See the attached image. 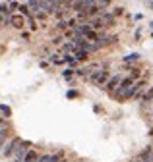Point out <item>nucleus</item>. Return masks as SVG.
<instances>
[{
  "mask_svg": "<svg viewBox=\"0 0 153 162\" xmlns=\"http://www.w3.org/2000/svg\"><path fill=\"white\" fill-rule=\"evenodd\" d=\"M141 100H143V102H151V100H153V85L147 89V93L141 95Z\"/></svg>",
  "mask_w": 153,
  "mask_h": 162,
  "instance_id": "13",
  "label": "nucleus"
},
{
  "mask_svg": "<svg viewBox=\"0 0 153 162\" xmlns=\"http://www.w3.org/2000/svg\"><path fill=\"white\" fill-rule=\"evenodd\" d=\"M97 18H99V23L103 25V29H110V27L116 25V18L110 12H103L101 16H97Z\"/></svg>",
  "mask_w": 153,
  "mask_h": 162,
  "instance_id": "3",
  "label": "nucleus"
},
{
  "mask_svg": "<svg viewBox=\"0 0 153 162\" xmlns=\"http://www.w3.org/2000/svg\"><path fill=\"white\" fill-rule=\"evenodd\" d=\"M4 21H6V20H4V18H2V16H0V27L4 25Z\"/></svg>",
  "mask_w": 153,
  "mask_h": 162,
  "instance_id": "25",
  "label": "nucleus"
},
{
  "mask_svg": "<svg viewBox=\"0 0 153 162\" xmlns=\"http://www.w3.org/2000/svg\"><path fill=\"white\" fill-rule=\"evenodd\" d=\"M60 156H62V153H58V155H41L37 158V162H56Z\"/></svg>",
  "mask_w": 153,
  "mask_h": 162,
  "instance_id": "10",
  "label": "nucleus"
},
{
  "mask_svg": "<svg viewBox=\"0 0 153 162\" xmlns=\"http://www.w3.org/2000/svg\"><path fill=\"white\" fill-rule=\"evenodd\" d=\"M91 71H93L91 68H80V70H76V73L80 75V77L87 79V77H89V73H91Z\"/></svg>",
  "mask_w": 153,
  "mask_h": 162,
  "instance_id": "12",
  "label": "nucleus"
},
{
  "mask_svg": "<svg viewBox=\"0 0 153 162\" xmlns=\"http://www.w3.org/2000/svg\"><path fill=\"white\" fill-rule=\"evenodd\" d=\"M108 77H110V73H108L107 68H99V70H95V71H91V73H89L87 81L93 83L95 87H103V85L108 81Z\"/></svg>",
  "mask_w": 153,
  "mask_h": 162,
  "instance_id": "1",
  "label": "nucleus"
},
{
  "mask_svg": "<svg viewBox=\"0 0 153 162\" xmlns=\"http://www.w3.org/2000/svg\"><path fill=\"white\" fill-rule=\"evenodd\" d=\"M78 162H83V160H78Z\"/></svg>",
  "mask_w": 153,
  "mask_h": 162,
  "instance_id": "29",
  "label": "nucleus"
},
{
  "mask_svg": "<svg viewBox=\"0 0 153 162\" xmlns=\"http://www.w3.org/2000/svg\"><path fill=\"white\" fill-rule=\"evenodd\" d=\"M18 10H19V16H23V18H29V16H31V12H29L27 4H19Z\"/></svg>",
  "mask_w": 153,
  "mask_h": 162,
  "instance_id": "14",
  "label": "nucleus"
},
{
  "mask_svg": "<svg viewBox=\"0 0 153 162\" xmlns=\"http://www.w3.org/2000/svg\"><path fill=\"white\" fill-rule=\"evenodd\" d=\"M43 2H47V4H51V6L58 8V0H43Z\"/></svg>",
  "mask_w": 153,
  "mask_h": 162,
  "instance_id": "19",
  "label": "nucleus"
},
{
  "mask_svg": "<svg viewBox=\"0 0 153 162\" xmlns=\"http://www.w3.org/2000/svg\"><path fill=\"white\" fill-rule=\"evenodd\" d=\"M143 4H145L147 8H151V10H153V0H143Z\"/></svg>",
  "mask_w": 153,
  "mask_h": 162,
  "instance_id": "21",
  "label": "nucleus"
},
{
  "mask_svg": "<svg viewBox=\"0 0 153 162\" xmlns=\"http://www.w3.org/2000/svg\"><path fill=\"white\" fill-rule=\"evenodd\" d=\"M18 6H19L18 2H12V4H10V6H8V8H10V12H12V10H18Z\"/></svg>",
  "mask_w": 153,
  "mask_h": 162,
  "instance_id": "20",
  "label": "nucleus"
},
{
  "mask_svg": "<svg viewBox=\"0 0 153 162\" xmlns=\"http://www.w3.org/2000/svg\"><path fill=\"white\" fill-rule=\"evenodd\" d=\"M72 75H74V70H70V68L62 71V77H64V79H72Z\"/></svg>",
  "mask_w": 153,
  "mask_h": 162,
  "instance_id": "17",
  "label": "nucleus"
},
{
  "mask_svg": "<svg viewBox=\"0 0 153 162\" xmlns=\"http://www.w3.org/2000/svg\"><path fill=\"white\" fill-rule=\"evenodd\" d=\"M149 25H151V29H153V21H151V23H149Z\"/></svg>",
  "mask_w": 153,
  "mask_h": 162,
  "instance_id": "28",
  "label": "nucleus"
},
{
  "mask_svg": "<svg viewBox=\"0 0 153 162\" xmlns=\"http://www.w3.org/2000/svg\"><path fill=\"white\" fill-rule=\"evenodd\" d=\"M12 135V131H10V127H0V149L6 145V141H8V137Z\"/></svg>",
  "mask_w": 153,
  "mask_h": 162,
  "instance_id": "8",
  "label": "nucleus"
},
{
  "mask_svg": "<svg viewBox=\"0 0 153 162\" xmlns=\"http://www.w3.org/2000/svg\"><path fill=\"white\" fill-rule=\"evenodd\" d=\"M110 14H113L115 18H118V16H122V14H124V8H120V6H118V8H115V10H113Z\"/></svg>",
  "mask_w": 153,
  "mask_h": 162,
  "instance_id": "18",
  "label": "nucleus"
},
{
  "mask_svg": "<svg viewBox=\"0 0 153 162\" xmlns=\"http://www.w3.org/2000/svg\"><path fill=\"white\" fill-rule=\"evenodd\" d=\"M0 112L4 114V118H10V116H12V110H10V106H6V104H0Z\"/></svg>",
  "mask_w": 153,
  "mask_h": 162,
  "instance_id": "16",
  "label": "nucleus"
},
{
  "mask_svg": "<svg viewBox=\"0 0 153 162\" xmlns=\"http://www.w3.org/2000/svg\"><path fill=\"white\" fill-rule=\"evenodd\" d=\"M87 58H89V52L83 50V48H78L76 54H74V60H76V62H85Z\"/></svg>",
  "mask_w": 153,
  "mask_h": 162,
  "instance_id": "9",
  "label": "nucleus"
},
{
  "mask_svg": "<svg viewBox=\"0 0 153 162\" xmlns=\"http://www.w3.org/2000/svg\"><path fill=\"white\" fill-rule=\"evenodd\" d=\"M149 162H153V149H151V156H149Z\"/></svg>",
  "mask_w": 153,
  "mask_h": 162,
  "instance_id": "27",
  "label": "nucleus"
},
{
  "mask_svg": "<svg viewBox=\"0 0 153 162\" xmlns=\"http://www.w3.org/2000/svg\"><path fill=\"white\" fill-rule=\"evenodd\" d=\"M8 23L16 29H23L25 27V18L23 16H19V14H12L10 18H8Z\"/></svg>",
  "mask_w": 153,
  "mask_h": 162,
  "instance_id": "6",
  "label": "nucleus"
},
{
  "mask_svg": "<svg viewBox=\"0 0 153 162\" xmlns=\"http://www.w3.org/2000/svg\"><path fill=\"white\" fill-rule=\"evenodd\" d=\"M29 149H31V143H29V141H19V145L16 147V153L12 155V160L14 162H21Z\"/></svg>",
  "mask_w": 153,
  "mask_h": 162,
  "instance_id": "2",
  "label": "nucleus"
},
{
  "mask_svg": "<svg viewBox=\"0 0 153 162\" xmlns=\"http://www.w3.org/2000/svg\"><path fill=\"white\" fill-rule=\"evenodd\" d=\"M138 60H140V54H138V52H132V54L124 56V62H126V64H130V62H138Z\"/></svg>",
  "mask_w": 153,
  "mask_h": 162,
  "instance_id": "15",
  "label": "nucleus"
},
{
  "mask_svg": "<svg viewBox=\"0 0 153 162\" xmlns=\"http://www.w3.org/2000/svg\"><path fill=\"white\" fill-rule=\"evenodd\" d=\"M19 141H21L19 137H14L12 141L8 143V145L4 147V149H2V156H4V158H12V155L16 153V147L19 145Z\"/></svg>",
  "mask_w": 153,
  "mask_h": 162,
  "instance_id": "4",
  "label": "nucleus"
},
{
  "mask_svg": "<svg viewBox=\"0 0 153 162\" xmlns=\"http://www.w3.org/2000/svg\"><path fill=\"white\" fill-rule=\"evenodd\" d=\"M60 41H62L60 37H54V39H52V45H60Z\"/></svg>",
  "mask_w": 153,
  "mask_h": 162,
  "instance_id": "24",
  "label": "nucleus"
},
{
  "mask_svg": "<svg viewBox=\"0 0 153 162\" xmlns=\"http://www.w3.org/2000/svg\"><path fill=\"white\" fill-rule=\"evenodd\" d=\"M56 162H68V160H66V158H58Z\"/></svg>",
  "mask_w": 153,
  "mask_h": 162,
  "instance_id": "26",
  "label": "nucleus"
},
{
  "mask_svg": "<svg viewBox=\"0 0 153 162\" xmlns=\"http://www.w3.org/2000/svg\"><path fill=\"white\" fill-rule=\"evenodd\" d=\"M78 97V91H70L68 93V98H76Z\"/></svg>",
  "mask_w": 153,
  "mask_h": 162,
  "instance_id": "23",
  "label": "nucleus"
},
{
  "mask_svg": "<svg viewBox=\"0 0 153 162\" xmlns=\"http://www.w3.org/2000/svg\"><path fill=\"white\" fill-rule=\"evenodd\" d=\"M115 43H116V37H113V35H101V37L95 41V45H97L99 50H101V48H107V46H110V45H115Z\"/></svg>",
  "mask_w": 153,
  "mask_h": 162,
  "instance_id": "5",
  "label": "nucleus"
},
{
  "mask_svg": "<svg viewBox=\"0 0 153 162\" xmlns=\"http://www.w3.org/2000/svg\"><path fill=\"white\" fill-rule=\"evenodd\" d=\"M37 158H39V155H37V150H33V149H29V150H27V155L23 156V160H21V162H37Z\"/></svg>",
  "mask_w": 153,
  "mask_h": 162,
  "instance_id": "11",
  "label": "nucleus"
},
{
  "mask_svg": "<svg viewBox=\"0 0 153 162\" xmlns=\"http://www.w3.org/2000/svg\"><path fill=\"white\" fill-rule=\"evenodd\" d=\"M6 125H8V122H6L2 116H0V127H6Z\"/></svg>",
  "mask_w": 153,
  "mask_h": 162,
  "instance_id": "22",
  "label": "nucleus"
},
{
  "mask_svg": "<svg viewBox=\"0 0 153 162\" xmlns=\"http://www.w3.org/2000/svg\"><path fill=\"white\" fill-rule=\"evenodd\" d=\"M120 81H122V75H115V77H108V81L107 83H105V87H103V89H105V91H115L116 87H118V85H120Z\"/></svg>",
  "mask_w": 153,
  "mask_h": 162,
  "instance_id": "7",
  "label": "nucleus"
}]
</instances>
